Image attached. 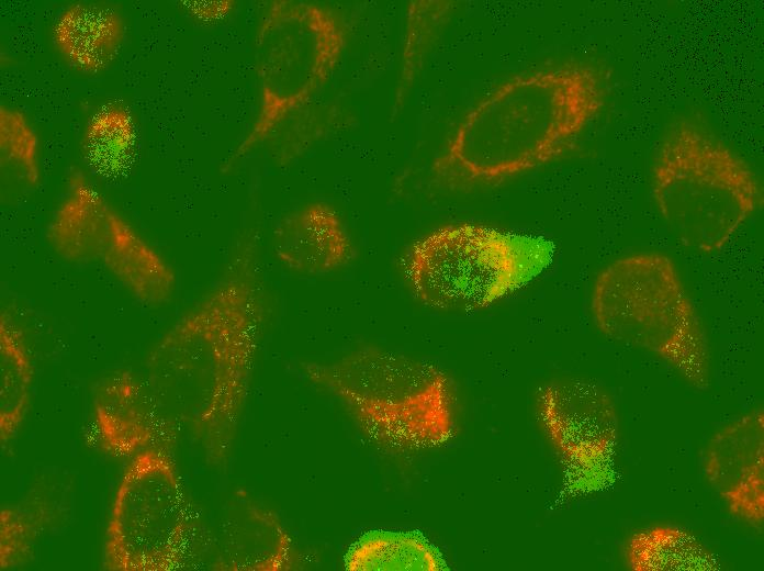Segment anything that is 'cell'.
I'll list each match as a JSON object with an SVG mask.
<instances>
[{
  "label": "cell",
  "instance_id": "1",
  "mask_svg": "<svg viewBox=\"0 0 764 571\" xmlns=\"http://www.w3.org/2000/svg\"><path fill=\"white\" fill-rule=\"evenodd\" d=\"M265 313L257 239L247 234L218 282L160 338L146 360L145 379L158 402L215 466L232 450Z\"/></svg>",
  "mask_w": 764,
  "mask_h": 571
},
{
  "label": "cell",
  "instance_id": "2",
  "mask_svg": "<svg viewBox=\"0 0 764 571\" xmlns=\"http://www.w3.org/2000/svg\"><path fill=\"white\" fill-rule=\"evenodd\" d=\"M609 83L605 68L585 61L505 81L463 117L432 164L434 180L447 188L486 186L554 160L600 113Z\"/></svg>",
  "mask_w": 764,
  "mask_h": 571
},
{
  "label": "cell",
  "instance_id": "3",
  "mask_svg": "<svg viewBox=\"0 0 764 571\" xmlns=\"http://www.w3.org/2000/svg\"><path fill=\"white\" fill-rule=\"evenodd\" d=\"M314 384L336 396L369 439L398 451L445 445L453 435L448 377L436 366L377 347L330 362H304Z\"/></svg>",
  "mask_w": 764,
  "mask_h": 571
},
{
  "label": "cell",
  "instance_id": "4",
  "mask_svg": "<svg viewBox=\"0 0 764 571\" xmlns=\"http://www.w3.org/2000/svg\"><path fill=\"white\" fill-rule=\"evenodd\" d=\"M656 208L675 237L700 253L722 248L754 213L761 192L746 163L705 126L676 120L652 173Z\"/></svg>",
  "mask_w": 764,
  "mask_h": 571
},
{
  "label": "cell",
  "instance_id": "5",
  "mask_svg": "<svg viewBox=\"0 0 764 571\" xmlns=\"http://www.w3.org/2000/svg\"><path fill=\"white\" fill-rule=\"evenodd\" d=\"M591 305L604 335L650 351L696 389L708 388L707 336L667 256L650 251L613 261L597 276Z\"/></svg>",
  "mask_w": 764,
  "mask_h": 571
},
{
  "label": "cell",
  "instance_id": "6",
  "mask_svg": "<svg viewBox=\"0 0 764 571\" xmlns=\"http://www.w3.org/2000/svg\"><path fill=\"white\" fill-rule=\"evenodd\" d=\"M347 41V22L330 7L292 0L268 5L255 37L257 114L224 170L269 141L311 101L335 72Z\"/></svg>",
  "mask_w": 764,
  "mask_h": 571
},
{
  "label": "cell",
  "instance_id": "7",
  "mask_svg": "<svg viewBox=\"0 0 764 571\" xmlns=\"http://www.w3.org/2000/svg\"><path fill=\"white\" fill-rule=\"evenodd\" d=\"M194 518L170 449H149L126 466L103 545L109 571H171L184 566Z\"/></svg>",
  "mask_w": 764,
  "mask_h": 571
},
{
  "label": "cell",
  "instance_id": "8",
  "mask_svg": "<svg viewBox=\"0 0 764 571\" xmlns=\"http://www.w3.org/2000/svg\"><path fill=\"white\" fill-rule=\"evenodd\" d=\"M405 268L415 295L451 311L486 307L518 284L523 264L510 237L481 224L438 227L409 248Z\"/></svg>",
  "mask_w": 764,
  "mask_h": 571
},
{
  "label": "cell",
  "instance_id": "9",
  "mask_svg": "<svg viewBox=\"0 0 764 571\" xmlns=\"http://www.w3.org/2000/svg\"><path fill=\"white\" fill-rule=\"evenodd\" d=\"M47 239L64 259L103 266L137 300L159 305L176 278L164 258L90 184L78 168L47 227Z\"/></svg>",
  "mask_w": 764,
  "mask_h": 571
},
{
  "label": "cell",
  "instance_id": "10",
  "mask_svg": "<svg viewBox=\"0 0 764 571\" xmlns=\"http://www.w3.org/2000/svg\"><path fill=\"white\" fill-rule=\"evenodd\" d=\"M537 413L551 445L570 464L594 467L617 445L616 405L608 392L592 381L564 379L546 384L538 393Z\"/></svg>",
  "mask_w": 764,
  "mask_h": 571
},
{
  "label": "cell",
  "instance_id": "11",
  "mask_svg": "<svg viewBox=\"0 0 764 571\" xmlns=\"http://www.w3.org/2000/svg\"><path fill=\"white\" fill-rule=\"evenodd\" d=\"M93 417L103 451L117 458L149 449H171L177 424L164 410L146 379L130 370L104 378L93 395Z\"/></svg>",
  "mask_w": 764,
  "mask_h": 571
},
{
  "label": "cell",
  "instance_id": "12",
  "mask_svg": "<svg viewBox=\"0 0 764 571\" xmlns=\"http://www.w3.org/2000/svg\"><path fill=\"white\" fill-rule=\"evenodd\" d=\"M705 477L728 511L750 527L764 524V412L754 410L728 423L709 439Z\"/></svg>",
  "mask_w": 764,
  "mask_h": 571
},
{
  "label": "cell",
  "instance_id": "13",
  "mask_svg": "<svg viewBox=\"0 0 764 571\" xmlns=\"http://www.w3.org/2000/svg\"><path fill=\"white\" fill-rule=\"evenodd\" d=\"M273 250L289 269L324 275L345 266L353 247L338 213L325 202H312L280 220Z\"/></svg>",
  "mask_w": 764,
  "mask_h": 571
},
{
  "label": "cell",
  "instance_id": "14",
  "mask_svg": "<svg viewBox=\"0 0 764 571\" xmlns=\"http://www.w3.org/2000/svg\"><path fill=\"white\" fill-rule=\"evenodd\" d=\"M293 546L278 516L244 502L227 518L220 555L213 569L227 571H284L293 566Z\"/></svg>",
  "mask_w": 764,
  "mask_h": 571
},
{
  "label": "cell",
  "instance_id": "15",
  "mask_svg": "<svg viewBox=\"0 0 764 571\" xmlns=\"http://www.w3.org/2000/svg\"><path fill=\"white\" fill-rule=\"evenodd\" d=\"M125 37V22L112 7L75 3L59 15L53 31L59 53L76 69L98 72L119 55Z\"/></svg>",
  "mask_w": 764,
  "mask_h": 571
},
{
  "label": "cell",
  "instance_id": "16",
  "mask_svg": "<svg viewBox=\"0 0 764 571\" xmlns=\"http://www.w3.org/2000/svg\"><path fill=\"white\" fill-rule=\"evenodd\" d=\"M623 558L632 571H717L718 557L689 530L660 524L632 533Z\"/></svg>",
  "mask_w": 764,
  "mask_h": 571
},
{
  "label": "cell",
  "instance_id": "17",
  "mask_svg": "<svg viewBox=\"0 0 764 571\" xmlns=\"http://www.w3.org/2000/svg\"><path fill=\"white\" fill-rule=\"evenodd\" d=\"M344 566L350 571H439L445 562L439 551L418 534L372 530L348 549Z\"/></svg>",
  "mask_w": 764,
  "mask_h": 571
},
{
  "label": "cell",
  "instance_id": "18",
  "mask_svg": "<svg viewBox=\"0 0 764 571\" xmlns=\"http://www.w3.org/2000/svg\"><path fill=\"white\" fill-rule=\"evenodd\" d=\"M33 363L21 328L0 315V441L8 445L26 416L33 382Z\"/></svg>",
  "mask_w": 764,
  "mask_h": 571
},
{
  "label": "cell",
  "instance_id": "19",
  "mask_svg": "<svg viewBox=\"0 0 764 571\" xmlns=\"http://www.w3.org/2000/svg\"><path fill=\"white\" fill-rule=\"evenodd\" d=\"M136 144V127L130 110L120 103L99 109L87 122L80 148L89 167L102 176L123 171Z\"/></svg>",
  "mask_w": 764,
  "mask_h": 571
},
{
  "label": "cell",
  "instance_id": "20",
  "mask_svg": "<svg viewBox=\"0 0 764 571\" xmlns=\"http://www.w3.org/2000/svg\"><path fill=\"white\" fill-rule=\"evenodd\" d=\"M1 181L4 187L35 188L40 179L38 137L18 109L0 108Z\"/></svg>",
  "mask_w": 764,
  "mask_h": 571
},
{
  "label": "cell",
  "instance_id": "21",
  "mask_svg": "<svg viewBox=\"0 0 764 571\" xmlns=\"http://www.w3.org/2000/svg\"><path fill=\"white\" fill-rule=\"evenodd\" d=\"M53 514L52 505L37 497L1 508V570L19 568L33 558L36 542L52 524Z\"/></svg>",
  "mask_w": 764,
  "mask_h": 571
},
{
  "label": "cell",
  "instance_id": "22",
  "mask_svg": "<svg viewBox=\"0 0 764 571\" xmlns=\"http://www.w3.org/2000/svg\"><path fill=\"white\" fill-rule=\"evenodd\" d=\"M182 7L194 19L203 22L218 21L232 11L234 1H182Z\"/></svg>",
  "mask_w": 764,
  "mask_h": 571
}]
</instances>
